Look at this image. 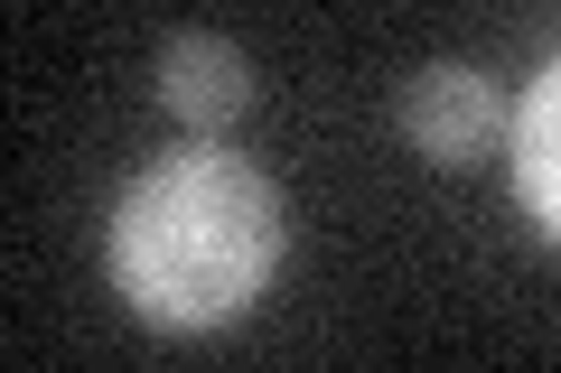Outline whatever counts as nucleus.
Masks as SVG:
<instances>
[{"label": "nucleus", "instance_id": "f257e3e1", "mask_svg": "<svg viewBox=\"0 0 561 373\" xmlns=\"http://www.w3.org/2000/svg\"><path fill=\"white\" fill-rule=\"evenodd\" d=\"M280 187L234 150H169L140 168L113 206L103 271L131 299V317L169 336L234 327L280 271Z\"/></svg>", "mask_w": 561, "mask_h": 373}, {"label": "nucleus", "instance_id": "f03ea898", "mask_svg": "<svg viewBox=\"0 0 561 373\" xmlns=\"http://www.w3.org/2000/svg\"><path fill=\"white\" fill-rule=\"evenodd\" d=\"M496 131H505V103H496V84L478 75V66H421L412 75V94H402V140H412L431 168H468V159H486L496 150Z\"/></svg>", "mask_w": 561, "mask_h": 373}, {"label": "nucleus", "instance_id": "7ed1b4c3", "mask_svg": "<svg viewBox=\"0 0 561 373\" xmlns=\"http://www.w3.org/2000/svg\"><path fill=\"white\" fill-rule=\"evenodd\" d=\"M160 103H169L197 140H216V131H234V121L253 113V66H243L234 38L187 28V38L160 47Z\"/></svg>", "mask_w": 561, "mask_h": 373}, {"label": "nucleus", "instance_id": "20e7f679", "mask_svg": "<svg viewBox=\"0 0 561 373\" xmlns=\"http://www.w3.org/2000/svg\"><path fill=\"white\" fill-rule=\"evenodd\" d=\"M505 150H515V197H524V215L561 243V57L524 84L515 121H505Z\"/></svg>", "mask_w": 561, "mask_h": 373}]
</instances>
